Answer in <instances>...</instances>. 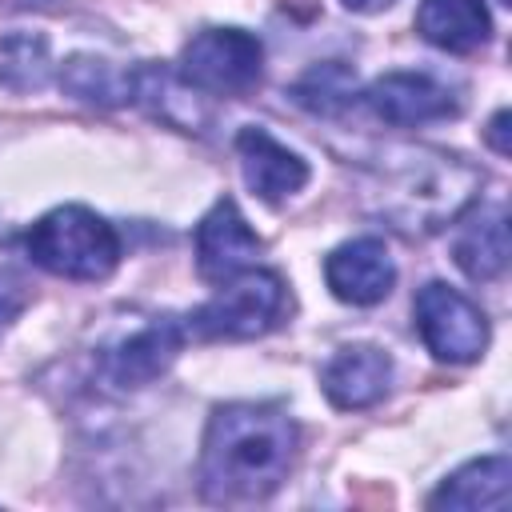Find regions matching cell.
<instances>
[{
    "mask_svg": "<svg viewBox=\"0 0 512 512\" xmlns=\"http://www.w3.org/2000/svg\"><path fill=\"white\" fill-rule=\"evenodd\" d=\"M300 428L276 404H220L208 416L200 448V496L212 504H248L280 488L296 460Z\"/></svg>",
    "mask_w": 512,
    "mask_h": 512,
    "instance_id": "obj_1",
    "label": "cell"
},
{
    "mask_svg": "<svg viewBox=\"0 0 512 512\" xmlns=\"http://www.w3.org/2000/svg\"><path fill=\"white\" fill-rule=\"evenodd\" d=\"M24 252L52 276L64 280H104L120 264V236L116 228L84 204H60L44 212L24 232Z\"/></svg>",
    "mask_w": 512,
    "mask_h": 512,
    "instance_id": "obj_2",
    "label": "cell"
},
{
    "mask_svg": "<svg viewBox=\"0 0 512 512\" xmlns=\"http://www.w3.org/2000/svg\"><path fill=\"white\" fill-rule=\"evenodd\" d=\"M284 280L264 268H244L188 316V328L204 340H252L284 316Z\"/></svg>",
    "mask_w": 512,
    "mask_h": 512,
    "instance_id": "obj_3",
    "label": "cell"
},
{
    "mask_svg": "<svg viewBox=\"0 0 512 512\" xmlns=\"http://www.w3.org/2000/svg\"><path fill=\"white\" fill-rule=\"evenodd\" d=\"M260 68L264 48L244 28H204L180 52V80L208 96H240L256 88Z\"/></svg>",
    "mask_w": 512,
    "mask_h": 512,
    "instance_id": "obj_4",
    "label": "cell"
},
{
    "mask_svg": "<svg viewBox=\"0 0 512 512\" xmlns=\"http://www.w3.org/2000/svg\"><path fill=\"white\" fill-rule=\"evenodd\" d=\"M412 312H416V332H420L424 348L436 360H444V364H472V360L484 356V348H488V320L452 284L428 280L416 292Z\"/></svg>",
    "mask_w": 512,
    "mask_h": 512,
    "instance_id": "obj_5",
    "label": "cell"
},
{
    "mask_svg": "<svg viewBox=\"0 0 512 512\" xmlns=\"http://www.w3.org/2000/svg\"><path fill=\"white\" fill-rule=\"evenodd\" d=\"M180 344H184V328L176 320L168 316L148 320L136 332L120 336L112 348H104L100 372L112 388H144L172 368V360L180 356Z\"/></svg>",
    "mask_w": 512,
    "mask_h": 512,
    "instance_id": "obj_6",
    "label": "cell"
},
{
    "mask_svg": "<svg viewBox=\"0 0 512 512\" xmlns=\"http://www.w3.org/2000/svg\"><path fill=\"white\" fill-rule=\"evenodd\" d=\"M260 248H264V240L248 228V220L240 216L236 200H228V196L216 200L204 212V220L196 224V268L212 284H224L236 272L252 268Z\"/></svg>",
    "mask_w": 512,
    "mask_h": 512,
    "instance_id": "obj_7",
    "label": "cell"
},
{
    "mask_svg": "<svg viewBox=\"0 0 512 512\" xmlns=\"http://www.w3.org/2000/svg\"><path fill=\"white\" fill-rule=\"evenodd\" d=\"M324 280H328L336 300H344L352 308H372L392 292L396 264H392V252L384 240L360 236V240H348V244L328 252Z\"/></svg>",
    "mask_w": 512,
    "mask_h": 512,
    "instance_id": "obj_8",
    "label": "cell"
},
{
    "mask_svg": "<svg viewBox=\"0 0 512 512\" xmlns=\"http://www.w3.org/2000/svg\"><path fill=\"white\" fill-rule=\"evenodd\" d=\"M364 104L372 108V116H380L384 124H396V128L432 124V120H448V116L460 112V100L452 96V88H444L440 80H432L424 72H388V76H380L364 92Z\"/></svg>",
    "mask_w": 512,
    "mask_h": 512,
    "instance_id": "obj_9",
    "label": "cell"
},
{
    "mask_svg": "<svg viewBox=\"0 0 512 512\" xmlns=\"http://www.w3.org/2000/svg\"><path fill=\"white\" fill-rule=\"evenodd\" d=\"M388 384H392V356L376 344H348L320 372L324 396L344 412L372 408L376 400H384Z\"/></svg>",
    "mask_w": 512,
    "mask_h": 512,
    "instance_id": "obj_10",
    "label": "cell"
},
{
    "mask_svg": "<svg viewBox=\"0 0 512 512\" xmlns=\"http://www.w3.org/2000/svg\"><path fill=\"white\" fill-rule=\"evenodd\" d=\"M236 156H240L244 184L268 204L288 200L292 192H300L308 184V164L292 148L272 140L264 128H240L236 132Z\"/></svg>",
    "mask_w": 512,
    "mask_h": 512,
    "instance_id": "obj_11",
    "label": "cell"
},
{
    "mask_svg": "<svg viewBox=\"0 0 512 512\" xmlns=\"http://www.w3.org/2000/svg\"><path fill=\"white\" fill-rule=\"evenodd\" d=\"M416 32L444 52H476L492 36V20L484 0H420L416 8Z\"/></svg>",
    "mask_w": 512,
    "mask_h": 512,
    "instance_id": "obj_12",
    "label": "cell"
},
{
    "mask_svg": "<svg viewBox=\"0 0 512 512\" xmlns=\"http://www.w3.org/2000/svg\"><path fill=\"white\" fill-rule=\"evenodd\" d=\"M508 496H512V464L504 452H496V456H480V460L464 464L460 472H452L428 496V504L432 508H464V512H476V508L504 512Z\"/></svg>",
    "mask_w": 512,
    "mask_h": 512,
    "instance_id": "obj_13",
    "label": "cell"
},
{
    "mask_svg": "<svg viewBox=\"0 0 512 512\" xmlns=\"http://www.w3.org/2000/svg\"><path fill=\"white\" fill-rule=\"evenodd\" d=\"M452 256L460 264V272L476 284L496 280L508 268V216L500 204L472 212L468 220H460V232L452 240Z\"/></svg>",
    "mask_w": 512,
    "mask_h": 512,
    "instance_id": "obj_14",
    "label": "cell"
},
{
    "mask_svg": "<svg viewBox=\"0 0 512 512\" xmlns=\"http://www.w3.org/2000/svg\"><path fill=\"white\" fill-rule=\"evenodd\" d=\"M60 88L84 104H100V108H116L136 100V68H116L112 60L100 56H72L60 68Z\"/></svg>",
    "mask_w": 512,
    "mask_h": 512,
    "instance_id": "obj_15",
    "label": "cell"
},
{
    "mask_svg": "<svg viewBox=\"0 0 512 512\" xmlns=\"http://www.w3.org/2000/svg\"><path fill=\"white\" fill-rule=\"evenodd\" d=\"M52 60L48 40L40 32H12L0 44V88L8 92H36L48 84Z\"/></svg>",
    "mask_w": 512,
    "mask_h": 512,
    "instance_id": "obj_16",
    "label": "cell"
},
{
    "mask_svg": "<svg viewBox=\"0 0 512 512\" xmlns=\"http://www.w3.org/2000/svg\"><path fill=\"white\" fill-rule=\"evenodd\" d=\"M352 96H356V76H352V68L340 64V60H324V64L308 68V72L296 80V88H292V100H296L300 108L316 112V116H336V112H344V108L352 104Z\"/></svg>",
    "mask_w": 512,
    "mask_h": 512,
    "instance_id": "obj_17",
    "label": "cell"
},
{
    "mask_svg": "<svg viewBox=\"0 0 512 512\" xmlns=\"http://www.w3.org/2000/svg\"><path fill=\"white\" fill-rule=\"evenodd\" d=\"M24 288L12 280V276H0V328H8L16 316H20V308H24Z\"/></svg>",
    "mask_w": 512,
    "mask_h": 512,
    "instance_id": "obj_18",
    "label": "cell"
},
{
    "mask_svg": "<svg viewBox=\"0 0 512 512\" xmlns=\"http://www.w3.org/2000/svg\"><path fill=\"white\" fill-rule=\"evenodd\" d=\"M488 144L500 152V156H508V112L500 108L496 116H492V124H488Z\"/></svg>",
    "mask_w": 512,
    "mask_h": 512,
    "instance_id": "obj_19",
    "label": "cell"
},
{
    "mask_svg": "<svg viewBox=\"0 0 512 512\" xmlns=\"http://www.w3.org/2000/svg\"><path fill=\"white\" fill-rule=\"evenodd\" d=\"M392 0H344L348 12H384Z\"/></svg>",
    "mask_w": 512,
    "mask_h": 512,
    "instance_id": "obj_20",
    "label": "cell"
},
{
    "mask_svg": "<svg viewBox=\"0 0 512 512\" xmlns=\"http://www.w3.org/2000/svg\"><path fill=\"white\" fill-rule=\"evenodd\" d=\"M500 4H508V0H500Z\"/></svg>",
    "mask_w": 512,
    "mask_h": 512,
    "instance_id": "obj_21",
    "label": "cell"
}]
</instances>
